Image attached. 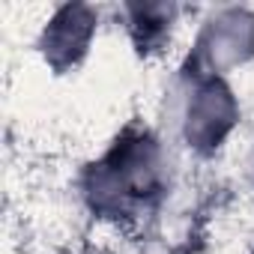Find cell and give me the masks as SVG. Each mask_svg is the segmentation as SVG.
Listing matches in <instances>:
<instances>
[{
  "instance_id": "cell-3",
  "label": "cell",
  "mask_w": 254,
  "mask_h": 254,
  "mask_svg": "<svg viewBox=\"0 0 254 254\" xmlns=\"http://www.w3.org/2000/svg\"><path fill=\"white\" fill-rule=\"evenodd\" d=\"M197 54L209 75H221L254 57V12L242 6L218 9L200 30Z\"/></svg>"
},
{
  "instance_id": "cell-4",
  "label": "cell",
  "mask_w": 254,
  "mask_h": 254,
  "mask_svg": "<svg viewBox=\"0 0 254 254\" xmlns=\"http://www.w3.org/2000/svg\"><path fill=\"white\" fill-rule=\"evenodd\" d=\"M96 27H99V15L93 6H81V3L57 6L39 36V51L45 63L57 72L78 66L90 51Z\"/></svg>"
},
{
  "instance_id": "cell-1",
  "label": "cell",
  "mask_w": 254,
  "mask_h": 254,
  "mask_svg": "<svg viewBox=\"0 0 254 254\" xmlns=\"http://www.w3.org/2000/svg\"><path fill=\"white\" fill-rule=\"evenodd\" d=\"M162 186V150L150 132H123L117 144L93 165L87 197L96 212L120 218L150 200Z\"/></svg>"
},
{
  "instance_id": "cell-2",
  "label": "cell",
  "mask_w": 254,
  "mask_h": 254,
  "mask_svg": "<svg viewBox=\"0 0 254 254\" xmlns=\"http://www.w3.org/2000/svg\"><path fill=\"white\" fill-rule=\"evenodd\" d=\"M236 120H239V105L233 99V90L218 75H206L191 87L186 99L183 135L189 147H194L197 153H212L233 132Z\"/></svg>"
},
{
  "instance_id": "cell-5",
  "label": "cell",
  "mask_w": 254,
  "mask_h": 254,
  "mask_svg": "<svg viewBox=\"0 0 254 254\" xmlns=\"http://www.w3.org/2000/svg\"><path fill=\"white\" fill-rule=\"evenodd\" d=\"M126 15H129V30L135 36V45L141 51H159V45H165V39L171 36L177 9L162 3H138L126 6Z\"/></svg>"
}]
</instances>
